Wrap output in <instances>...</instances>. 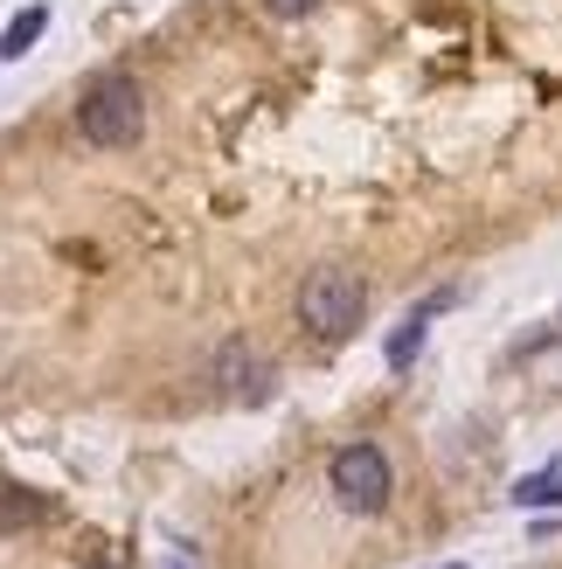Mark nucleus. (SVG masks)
Wrapping results in <instances>:
<instances>
[{"mask_svg":"<svg viewBox=\"0 0 562 569\" xmlns=\"http://www.w3.org/2000/svg\"><path fill=\"white\" fill-rule=\"evenodd\" d=\"M77 132H83V147H98V153L132 147V139L147 132V91H139L126 70L91 77L83 98H77Z\"/></svg>","mask_w":562,"mask_h":569,"instance_id":"1","label":"nucleus"},{"mask_svg":"<svg viewBox=\"0 0 562 569\" xmlns=\"http://www.w3.org/2000/svg\"><path fill=\"white\" fill-rule=\"evenodd\" d=\"M327 493L341 515H382L389 493H397V472H389V451L375 438H348V445H333V459H327Z\"/></svg>","mask_w":562,"mask_h":569,"instance_id":"2","label":"nucleus"},{"mask_svg":"<svg viewBox=\"0 0 562 569\" xmlns=\"http://www.w3.org/2000/svg\"><path fill=\"white\" fill-rule=\"evenodd\" d=\"M361 312H369V284L354 271H341V264H320L299 284V327L313 340H348L361 327Z\"/></svg>","mask_w":562,"mask_h":569,"instance_id":"3","label":"nucleus"},{"mask_svg":"<svg viewBox=\"0 0 562 569\" xmlns=\"http://www.w3.org/2000/svg\"><path fill=\"white\" fill-rule=\"evenodd\" d=\"M209 376L222 382L230 403H271V389H278V368L250 348V340H222V348L209 355Z\"/></svg>","mask_w":562,"mask_h":569,"instance_id":"4","label":"nucleus"},{"mask_svg":"<svg viewBox=\"0 0 562 569\" xmlns=\"http://www.w3.org/2000/svg\"><path fill=\"white\" fill-rule=\"evenodd\" d=\"M444 306H459V284H444V292H431L424 306H410V312H403V327H397V333H389V368H410V355H417V348H424V327L438 320V312H444Z\"/></svg>","mask_w":562,"mask_h":569,"instance_id":"5","label":"nucleus"},{"mask_svg":"<svg viewBox=\"0 0 562 569\" xmlns=\"http://www.w3.org/2000/svg\"><path fill=\"white\" fill-rule=\"evenodd\" d=\"M42 28H49V8H21L8 21V36H0V56H8V63H14V56H28V42H36Z\"/></svg>","mask_w":562,"mask_h":569,"instance_id":"6","label":"nucleus"},{"mask_svg":"<svg viewBox=\"0 0 562 569\" xmlns=\"http://www.w3.org/2000/svg\"><path fill=\"white\" fill-rule=\"evenodd\" d=\"M514 507H562V466H549V472H528L521 487H514Z\"/></svg>","mask_w":562,"mask_h":569,"instance_id":"7","label":"nucleus"},{"mask_svg":"<svg viewBox=\"0 0 562 569\" xmlns=\"http://www.w3.org/2000/svg\"><path fill=\"white\" fill-rule=\"evenodd\" d=\"M42 515H49L42 500H28V493H0V535H8V528H28V521H42Z\"/></svg>","mask_w":562,"mask_h":569,"instance_id":"8","label":"nucleus"},{"mask_svg":"<svg viewBox=\"0 0 562 569\" xmlns=\"http://www.w3.org/2000/svg\"><path fill=\"white\" fill-rule=\"evenodd\" d=\"M327 0H264V14L271 21H305V14H320Z\"/></svg>","mask_w":562,"mask_h":569,"instance_id":"9","label":"nucleus"},{"mask_svg":"<svg viewBox=\"0 0 562 569\" xmlns=\"http://www.w3.org/2000/svg\"><path fill=\"white\" fill-rule=\"evenodd\" d=\"M91 569H111V562H91Z\"/></svg>","mask_w":562,"mask_h":569,"instance_id":"10","label":"nucleus"},{"mask_svg":"<svg viewBox=\"0 0 562 569\" xmlns=\"http://www.w3.org/2000/svg\"><path fill=\"white\" fill-rule=\"evenodd\" d=\"M452 569H459V562H452Z\"/></svg>","mask_w":562,"mask_h":569,"instance_id":"11","label":"nucleus"}]
</instances>
